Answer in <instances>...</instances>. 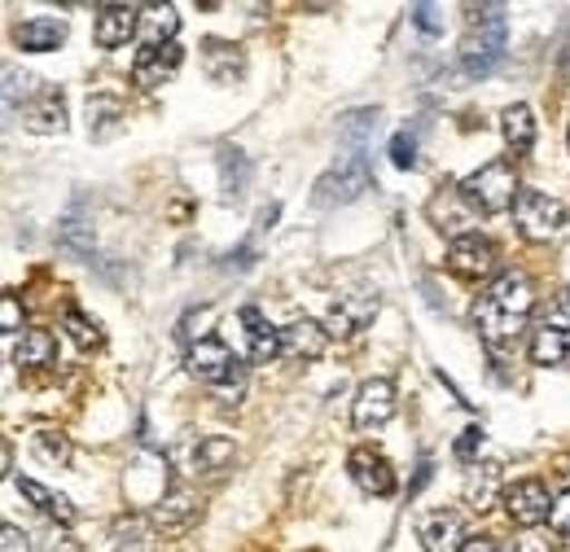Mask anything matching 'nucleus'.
<instances>
[{
    "label": "nucleus",
    "mask_w": 570,
    "mask_h": 552,
    "mask_svg": "<svg viewBox=\"0 0 570 552\" xmlns=\"http://www.w3.org/2000/svg\"><path fill=\"white\" fill-rule=\"evenodd\" d=\"M535 312V285L531 276L509 268L500 273L474 303V325H479V338L492 346V351H509V346L522 338L527 321Z\"/></svg>",
    "instance_id": "1"
},
{
    "label": "nucleus",
    "mask_w": 570,
    "mask_h": 552,
    "mask_svg": "<svg viewBox=\"0 0 570 552\" xmlns=\"http://www.w3.org/2000/svg\"><path fill=\"white\" fill-rule=\"evenodd\" d=\"M509 45V18L504 4H474L465 18V40H461V70L470 79H488L504 62Z\"/></svg>",
    "instance_id": "2"
},
{
    "label": "nucleus",
    "mask_w": 570,
    "mask_h": 552,
    "mask_svg": "<svg viewBox=\"0 0 570 552\" xmlns=\"http://www.w3.org/2000/svg\"><path fill=\"white\" fill-rule=\"evenodd\" d=\"M185 368H189V377H198L203 386H212L224 404H237V395L246 391V373H242L237 355L219 343V338H198V343L189 346Z\"/></svg>",
    "instance_id": "3"
},
{
    "label": "nucleus",
    "mask_w": 570,
    "mask_h": 552,
    "mask_svg": "<svg viewBox=\"0 0 570 552\" xmlns=\"http://www.w3.org/2000/svg\"><path fill=\"white\" fill-rule=\"evenodd\" d=\"M167 461L189 479H224L237 465V447L224 434H185L167 452Z\"/></svg>",
    "instance_id": "4"
},
{
    "label": "nucleus",
    "mask_w": 570,
    "mask_h": 552,
    "mask_svg": "<svg viewBox=\"0 0 570 552\" xmlns=\"http://www.w3.org/2000/svg\"><path fill=\"white\" fill-rule=\"evenodd\" d=\"M461 203L465 207H474L479 215H500V210H509L513 203H518V176H513V162H504V158H497V162H488V167H479L474 176H465L461 180Z\"/></svg>",
    "instance_id": "5"
},
{
    "label": "nucleus",
    "mask_w": 570,
    "mask_h": 552,
    "mask_svg": "<svg viewBox=\"0 0 570 552\" xmlns=\"http://www.w3.org/2000/svg\"><path fill=\"white\" fill-rule=\"evenodd\" d=\"M513 224L527 241H549L567 228V207L540 189H522L518 203H513Z\"/></svg>",
    "instance_id": "6"
},
{
    "label": "nucleus",
    "mask_w": 570,
    "mask_h": 552,
    "mask_svg": "<svg viewBox=\"0 0 570 552\" xmlns=\"http://www.w3.org/2000/svg\"><path fill=\"white\" fill-rule=\"evenodd\" d=\"M364 189H368V162H364V154H347L338 167H330V171L316 180L312 203L321 210L347 207V203H356Z\"/></svg>",
    "instance_id": "7"
},
{
    "label": "nucleus",
    "mask_w": 570,
    "mask_h": 552,
    "mask_svg": "<svg viewBox=\"0 0 570 552\" xmlns=\"http://www.w3.org/2000/svg\"><path fill=\"white\" fill-rule=\"evenodd\" d=\"M167 465H171V461H167L163 452H141V456H137V465L124 474V491H128V500H132V504H141V509L163 504V500H167V491H171Z\"/></svg>",
    "instance_id": "8"
},
{
    "label": "nucleus",
    "mask_w": 570,
    "mask_h": 552,
    "mask_svg": "<svg viewBox=\"0 0 570 552\" xmlns=\"http://www.w3.org/2000/svg\"><path fill=\"white\" fill-rule=\"evenodd\" d=\"M497 241L492 237H479V233H461L452 246H448V273L461 276V280H483V276L497 273Z\"/></svg>",
    "instance_id": "9"
},
{
    "label": "nucleus",
    "mask_w": 570,
    "mask_h": 552,
    "mask_svg": "<svg viewBox=\"0 0 570 552\" xmlns=\"http://www.w3.org/2000/svg\"><path fill=\"white\" fill-rule=\"evenodd\" d=\"M504 513H509L513 526L531 531V526L553 518V495H549V486L540 483V479H522V483H513L504 491Z\"/></svg>",
    "instance_id": "10"
},
{
    "label": "nucleus",
    "mask_w": 570,
    "mask_h": 552,
    "mask_svg": "<svg viewBox=\"0 0 570 552\" xmlns=\"http://www.w3.org/2000/svg\"><path fill=\"white\" fill-rule=\"evenodd\" d=\"M395 408H400L395 382H386V377H368V382L356 391L352 421H356V430H377V425H386V421L395 416Z\"/></svg>",
    "instance_id": "11"
},
{
    "label": "nucleus",
    "mask_w": 570,
    "mask_h": 552,
    "mask_svg": "<svg viewBox=\"0 0 570 552\" xmlns=\"http://www.w3.org/2000/svg\"><path fill=\"white\" fill-rule=\"evenodd\" d=\"M198 518H203V500H198L194 491H185V486H171L167 500L149 509L154 535H180V531H189Z\"/></svg>",
    "instance_id": "12"
},
{
    "label": "nucleus",
    "mask_w": 570,
    "mask_h": 552,
    "mask_svg": "<svg viewBox=\"0 0 570 552\" xmlns=\"http://www.w3.org/2000/svg\"><path fill=\"white\" fill-rule=\"evenodd\" d=\"M22 128H27V132H40V137L62 132V128H67V97H62V88L40 83V92L22 106Z\"/></svg>",
    "instance_id": "13"
},
{
    "label": "nucleus",
    "mask_w": 570,
    "mask_h": 552,
    "mask_svg": "<svg viewBox=\"0 0 570 552\" xmlns=\"http://www.w3.org/2000/svg\"><path fill=\"white\" fill-rule=\"evenodd\" d=\"M347 470L364 495H395V470L377 447H356L347 456Z\"/></svg>",
    "instance_id": "14"
},
{
    "label": "nucleus",
    "mask_w": 570,
    "mask_h": 552,
    "mask_svg": "<svg viewBox=\"0 0 570 552\" xmlns=\"http://www.w3.org/2000/svg\"><path fill=\"white\" fill-rule=\"evenodd\" d=\"M137 31H141V9H137V4H101V9H97L92 36H97L101 49H119V45H128Z\"/></svg>",
    "instance_id": "15"
},
{
    "label": "nucleus",
    "mask_w": 570,
    "mask_h": 552,
    "mask_svg": "<svg viewBox=\"0 0 570 552\" xmlns=\"http://www.w3.org/2000/svg\"><path fill=\"white\" fill-rule=\"evenodd\" d=\"M180 62H185L180 45H145L141 53H137V62H132V79L141 88H163L180 70Z\"/></svg>",
    "instance_id": "16"
},
{
    "label": "nucleus",
    "mask_w": 570,
    "mask_h": 552,
    "mask_svg": "<svg viewBox=\"0 0 570 552\" xmlns=\"http://www.w3.org/2000/svg\"><path fill=\"white\" fill-rule=\"evenodd\" d=\"M422 549L426 552H461L465 549V518L456 509H434L426 522H422Z\"/></svg>",
    "instance_id": "17"
},
{
    "label": "nucleus",
    "mask_w": 570,
    "mask_h": 552,
    "mask_svg": "<svg viewBox=\"0 0 570 552\" xmlns=\"http://www.w3.org/2000/svg\"><path fill=\"white\" fill-rule=\"evenodd\" d=\"M237 321L246 329V355H250V364H268V359L282 355V329H273L259 307H242Z\"/></svg>",
    "instance_id": "18"
},
{
    "label": "nucleus",
    "mask_w": 570,
    "mask_h": 552,
    "mask_svg": "<svg viewBox=\"0 0 570 552\" xmlns=\"http://www.w3.org/2000/svg\"><path fill=\"white\" fill-rule=\"evenodd\" d=\"M203 70L215 83H237L246 75V49L233 40H203Z\"/></svg>",
    "instance_id": "19"
},
{
    "label": "nucleus",
    "mask_w": 570,
    "mask_h": 552,
    "mask_svg": "<svg viewBox=\"0 0 570 552\" xmlns=\"http://www.w3.org/2000/svg\"><path fill=\"white\" fill-rule=\"evenodd\" d=\"M13 45L22 53H53L67 45V22L62 18H31L13 27Z\"/></svg>",
    "instance_id": "20"
},
{
    "label": "nucleus",
    "mask_w": 570,
    "mask_h": 552,
    "mask_svg": "<svg viewBox=\"0 0 570 552\" xmlns=\"http://www.w3.org/2000/svg\"><path fill=\"white\" fill-rule=\"evenodd\" d=\"M330 346V329H321L316 321H294L282 329V359H321Z\"/></svg>",
    "instance_id": "21"
},
{
    "label": "nucleus",
    "mask_w": 570,
    "mask_h": 552,
    "mask_svg": "<svg viewBox=\"0 0 570 552\" xmlns=\"http://www.w3.org/2000/svg\"><path fill=\"white\" fill-rule=\"evenodd\" d=\"M373 316H377V294H343L330 312V334L347 338V334L364 329Z\"/></svg>",
    "instance_id": "22"
},
{
    "label": "nucleus",
    "mask_w": 570,
    "mask_h": 552,
    "mask_svg": "<svg viewBox=\"0 0 570 552\" xmlns=\"http://www.w3.org/2000/svg\"><path fill=\"white\" fill-rule=\"evenodd\" d=\"M18 491L45 513V518H53L58 526H71L75 522V504L62 495V491H53V486H45V483H36V479H18Z\"/></svg>",
    "instance_id": "23"
},
{
    "label": "nucleus",
    "mask_w": 570,
    "mask_h": 552,
    "mask_svg": "<svg viewBox=\"0 0 570 552\" xmlns=\"http://www.w3.org/2000/svg\"><path fill=\"white\" fill-rule=\"evenodd\" d=\"M531 359H535L540 368H567L570 364V329L540 325L535 338H531Z\"/></svg>",
    "instance_id": "24"
},
{
    "label": "nucleus",
    "mask_w": 570,
    "mask_h": 552,
    "mask_svg": "<svg viewBox=\"0 0 570 552\" xmlns=\"http://www.w3.org/2000/svg\"><path fill=\"white\" fill-rule=\"evenodd\" d=\"M119 119H124V101L110 97V92H92L88 97V137L106 140L119 132Z\"/></svg>",
    "instance_id": "25"
},
{
    "label": "nucleus",
    "mask_w": 570,
    "mask_h": 552,
    "mask_svg": "<svg viewBox=\"0 0 570 552\" xmlns=\"http://www.w3.org/2000/svg\"><path fill=\"white\" fill-rule=\"evenodd\" d=\"M500 132H504V145L513 149V154H527L531 145H535V115H531V106H509L504 115H500Z\"/></svg>",
    "instance_id": "26"
},
{
    "label": "nucleus",
    "mask_w": 570,
    "mask_h": 552,
    "mask_svg": "<svg viewBox=\"0 0 570 552\" xmlns=\"http://www.w3.org/2000/svg\"><path fill=\"white\" fill-rule=\"evenodd\" d=\"M500 483H504V465L500 461H488V465H474L470 470V483H465V495H470V504L483 513V509H492L500 495Z\"/></svg>",
    "instance_id": "27"
},
{
    "label": "nucleus",
    "mask_w": 570,
    "mask_h": 552,
    "mask_svg": "<svg viewBox=\"0 0 570 552\" xmlns=\"http://www.w3.org/2000/svg\"><path fill=\"white\" fill-rule=\"evenodd\" d=\"M176 31H180V13L171 4H149V9H141L145 45H176Z\"/></svg>",
    "instance_id": "28"
},
{
    "label": "nucleus",
    "mask_w": 570,
    "mask_h": 552,
    "mask_svg": "<svg viewBox=\"0 0 570 552\" xmlns=\"http://www.w3.org/2000/svg\"><path fill=\"white\" fill-rule=\"evenodd\" d=\"M13 359H18L22 368H49V364L58 359V343H53L49 329H27L18 351H13Z\"/></svg>",
    "instance_id": "29"
},
{
    "label": "nucleus",
    "mask_w": 570,
    "mask_h": 552,
    "mask_svg": "<svg viewBox=\"0 0 570 552\" xmlns=\"http://www.w3.org/2000/svg\"><path fill=\"white\" fill-rule=\"evenodd\" d=\"M219 176H224V198L237 203L246 194V180H250V158L242 149H224L219 154Z\"/></svg>",
    "instance_id": "30"
},
{
    "label": "nucleus",
    "mask_w": 570,
    "mask_h": 552,
    "mask_svg": "<svg viewBox=\"0 0 570 552\" xmlns=\"http://www.w3.org/2000/svg\"><path fill=\"white\" fill-rule=\"evenodd\" d=\"M31 447H36V456L40 461H49V465H71V438L62 434V430H53V425H40L36 434H31Z\"/></svg>",
    "instance_id": "31"
},
{
    "label": "nucleus",
    "mask_w": 570,
    "mask_h": 552,
    "mask_svg": "<svg viewBox=\"0 0 570 552\" xmlns=\"http://www.w3.org/2000/svg\"><path fill=\"white\" fill-rule=\"evenodd\" d=\"M58 241H62V250H71V255H79V259H88V255H92V224L83 219V210H79V207L62 219Z\"/></svg>",
    "instance_id": "32"
},
{
    "label": "nucleus",
    "mask_w": 570,
    "mask_h": 552,
    "mask_svg": "<svg viewBox=\"0 0 570 552\" xmlns=\"http://www.w3.org/2000/svg\"><path fill=\"white\" fill-rule=\"evenodd\" d=\"M373 128H377V110H352V115H343V124H338V132L352 145V154H364Z\"/></svg>",
    "instance_id": "33"
},
{
    "label": "nucleus",
    "mask_w": 570,
    "mask_h": 552,
    "mask_svg": "<svg viewBox=\"0 0 570 552\" xmlns=\"http://www.w3.org/2000/svg\"><path fill=\"white\" fill-rule=\"evenodd\" d=\"M62 325H67V334L75 338V346H83V351H92V346H101V325L92 321V316H83L79 307H67V316H62Z\"/></svg>",
    "instance_id": "34"
},
{
    "label": "nucleus",
    "mask_w": 570,
    "mask_h": 552,
    "mask_svg": "<svg viewBox=\"0 0 570 552\" xmlns=\"http://www.w3.org/2000/svg\"><path fill=\"white\" fill-rule=\"evenodd\" d=\"M483 438H488V434H483V425H465V430H461V438L452 443L456 461H461V465H474V461H479V452H483Z\"/></svg>",
    "instance_id": "35"
},
{
    "label": "nucleus",
    "mask_w": 570,
    "mask_h": 552,
    "mask_svg": "<svg viewBox=\"0 0 570 552\" xmlns=\"http://www.w3.org/2000/svg\"><path fill=\"white\" fill-rule=\"evenodd\" d=\"M391 162L404 167V171H413V167H417V137L395 132V140H391Z\"/></svg>",
    "instance_id": "36"
},
{
    "label": "nucleus",
    "mask_w": 570,
    "mask_h": 552,
    "mask_svg": "<svg viewBox=\"0 0 570 552\" xmlns=\"http://www.w3.org/2000/svg\"><path fill=\"white\" fill-rule=\"evenodd\" d=\"M22 321H27V312H22L18 294H4V303H0V334H22Z\"/></svg>",
    "instance_id": "37"
},
{
    "label": "nucleus",
    "mask_w": 570,
    "mask_h": 552,
    "mask_svg": "<svg viewBox=\"0 0 570 552\" xmlns=\"http://www.w3.org/2000/svg\"><path fill=\"white\" fill-rule=\"evenodd\" d=\"M413 22H417L422 36L434 40V36L443 31V9H439V4H413Z\"/></svg>",
    "instance_id": "38"
},
{
    "label": "nucleus",
    "mask_w": 570,
    "mask_h": 552,
    "mask_svg": "<svg viewBox=\"0 0 570 552\" xmlns=\"http://www.w3.org/2000/svg\"><path fill=\"white\" fill-rule=\"evenodd\" d=\"M544 325H553V329H570V285L549 303V312H544Z\"/></svg>",
    "instance_id": "39"
},
{
    "label": "nucleus",
    "mask_w": 570,
    "mask_h": 552,
    "mask_svg": "<svg viewBox=\"0 0 570 552\" xmlns=\"http://www.w3.org/2000/svg\"><path fill=\"white\" fill-rule=\"evenodd\" d=\"M0 552H31V535L22 526H4L0 531Z\"/></svg>",
    "instance_id": "40"
},
{
    "label": "nucleus",
    "mask_w": 570,
    "mask_h": 552,
    "mask_svg": "<svg viewBox=\"0 0 570 552\" xmlns=\"http://www.w3.org/2000/svg\"><path fill=\"white\" fill-rule=\"evenodd\" d=\"M549 526H553L558 535H570V491H562V495L553 500V518H549Z\"/></svg>",
    "instance_id": "41"
},
{
    "label": "nucleus",
    "mask_w": 570,
    "mask_h": 552,
    "mask_svg": "<svg viewBox=\"0 0 570 552\" xmlns=\"http://www.w3.org/2000/svg\"><path fill=\"white\" fill-rule=\"evenodd\" d=\"M45 552H79V544H75L67 531H58V526H53V531H49V540H45Z\"/></svg>",
    "instance_id": "42"
},
{
    "label": "nucleus",
    "mask_w": 570,
    "mask_h": 552,
    "mask_svg": "<svg viewBox=\"0 0 570 552\" xmlns=\"http://www.w3.org/2000/svg\"><path fill=\"white\" fill-rule=\"evenodd\" d=\"M461 552H500V549H497V540H492V535H470Z\"/></svg>",
    "instance_id": "43"
},
{
    "label": "nucleus",
    "mask_w": 570,
    "mask_h": 552,
    "mask_svg": "<svg viewBox=\"0 0 570 552\" xmlns=\"http://www.w3.org/2000/svg\"><path fill=\"white\" fill-rule=\"evenodd\" d=\"M115 552H149V544H141V540H128V544H119Z\"/></svg>",
    "instance_id": "44"
},
{
    "label": "nucleus",
    "mask_w": 570,
    "mask_h": 552,
    "mask_svg": "<svg viewBox=\"0 0 570 552\" xmlns=\"http://www.w3.org/2000/svg\"><path fill=\"white\" fill-rule=\"evenodd\" d=\"M562 75H567V83H570V49H567V58H562Z\"/></svg>",
    "instance_id": "45"
},
{
    "label": "nucleus",
    "mask_w": 570,
    "mask_h": 552,
    "mask_svg": "<svg viewBox=\"0 0 570 552\" xmlns=\"http://www.w3.org/2000/svg\"><path fill=\"white\" fill-rule=\"evenodd\" d=\"M558 544H562V552H570V535H562V540H558Z\"/></svg>",
    "instance_id": "46"
},
{
    "label": "nucleus",
    "mask_w": 570,
    "mask_h": 552,
    "mask_svg": "<svg viewBox=\"0 0 570 552\" xmlns=\"http://www.w3.org/2000/svg\"><path fill=\"white\" fill-rule=\"evenodd\" d=\"M509 552H531V549H527V544H513V549H509Z\"/></svg>",
    "instance_id": "47"
},
{
    "label": "nucleus",
    "mask_w": 570,
    "mask_h": 552,
    "mask_svg": "<svg viewBox=\"0 0 570 552\" xmlns=\"http://www.w3.org/2000/svg\"><path fill=\"white\" fill-rule=\"evenodd\" d=\"M567 140H570V128H567Z\"/></svg>",
    "instance_id": "48"
}]
</instances>
